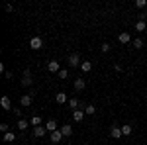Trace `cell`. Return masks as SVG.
Masks as SVG:
<instances>
[{
	"label": "cell",
	"instance_id": "17",
	"mask_svg": "<svg viewBox=\"0 0 147 145\" xmlns=\"http://www.w3.org/2000/svg\"><path fill=\"white\" fill-rule=\"evenodd\" d=\"M16 125H18V129H20V132H26V129H28V125H30V122H28V120H18V123H16Z\"/></svg>",
	"mask_w": 147,
	"mask_h": 145
},
{
	"label": "cell",
	"instance_id": "27",
	"mask_svg": "<svg viewBox=\"0 0 147 145\" xmlns=\"http://www.w3.org/2000/svg\"><path fill=\"white\" fill-rule=\"evenodd\" d=\"M57 75H59V78H67L69 77V71H67V69H61Z\"/></svg>",
	"mask_w": 147,
	"mask_h": 145
},
{
	"label": "cell",
	"instance_id": "20",
	"mask_svg": "<svg viewBox=\"0 0 147 145\" xmlns=\"http://www.w3.org/2000/svg\"><path fill=\"white\" fill-rule=\"evenodd\" d=\"M80 69H82V73H90L92 63L90 61H82V63H80Z\"/></svg>",
	"mask_w": 147,
	"mask_h": 145
},
{
	"label": "cell",
	"instance_id": "3",
	"mask_svg": "<svg viewBox=\"0 0 147 145\" xmlns=\"http://www.w3.org/2000/svg\"><path fill=\"white\" fill-rule=\"evenodd\" d=\"M30 47H32L34 51L41 49V47H43V39H41V37H37V35H35V37H32V39H30Z\"/></svg>",
	"mask_w": 147,
	"mask_h": 145
},
{
	"label": "cell",
	"instance_id": "22",
	"mask_svg": "<svg viewBox=\"0 0 147 145\" xmlns=\"http://www.w3.org/2000/svg\"><path fill=\"white\" fill-rule=\"evenodd\" d=\"M136 30H137V32H145V30H147V24L143 22V20H139V22L136 24Z\"/></svg>",
	"mask_w": 147,
	"mask_h": 145
},
{
	"label": "cell",
	"instance_id": "9",
	"mask_svg": "<svg viewBox=\"0 0 147 145\" xmlns=\"http://www.w3.org/2000/svg\"><path fill=\"white\" fill-rule=\"evenodd\" d=\"M47 71H49V73H59V71H61V69H59V61L51 59V61L47 63Z\"/></svg>",
	"mask_w": 147,
	"mask_h": 145
},
{
	"label": "cell",
	"instance_id": "29",
	"mask_svg": "<svg viewBox=\"0 0 147 145\" xmlns=\"http://www.w3.org/2000/svg\"><path fill=\"white\" fill-rule=\"evenodd\" d=\"M4 8H6V12H12V10H14V6H12V4H6Z\"/></svg>",
	"mask_w": 147,
	"mask_h": 145
},
{
	"label": "cell",
	"instance_id": "15",
	"mask_svg": "<svg viewBox=\"0 0 147 145\" xmlns=\"http://www.w3.org/2000/svg\"><path fill=\"white\" fill-rule=\"evenodd\" d=\"M84 86H86L84 78H75V90H77V92H80V90H84Z\"/></svg>",
	"mask_w": 147,
	"mask_h": 145
},
{
	"label": "cell",
	"instance_id": "21",
	"mask_svg": "<svg viewBox=\"0 0 147 145\" xmlns=\"http://www.w3.org/2000/svg\"><path fill=\"white\" fill-rule=\"evenodd\" d=\"M30 125H34V127L41 125V118H39V116H32V120H30Z\"/></svg>",
	"mask_w": 147,
	"mask_h": 145
},
{
	"label": "cell",
	"instance_id": "11",
	"mask_svg": "<svg viewBox=\"0 0 147 145\" xmlns=\"http://www.w3.org/2000/svg\"><path fill=\"white\" fill-rule=\"evenodd\" d=\"M45 127H47V132H49V134H53V132L59 129V123H57L55 120H49V122L45 123Z\"/></svg>",
	"mask_w": 147,
	"mask_h": 145
},
{
	"label": "cell",
	"instance_id": "18",
	"mask_svg": "<svg viewBox=\"0 0 147 145\" xmlns=\"http://www.w3.org/2000/svg\"><path fill=\"white\" fill-rule=\"evenodd\" d=\"M120 127H122V135H125V137H127V135H131V132H134V127H131L129 123H125V125H120Z\"/></svg>",
	"mask_w": 147,
	"mask_h": 145
},
{
	"label": "cell",
	"instance_id": "1",
	"mask_svg": "<svg viewBox=\"0 0 147 145\" xmlns=\"http://www.w3.org/2000/svg\"><path fill=\"white\" fill-rule=\"evenodd\" d=\"M63 137H65V135L61 134V127H59L57 132H53V134H49V139H51V143H53V145L61 143V141H63Z\"/></svg>",
	"mask_w": 147,
	"mask_h": 145
},
{
	"label": "cell",
	"instance_id": "24",
	"mask_svg": "<svg viewBox=\"0 0 147 145\" xmlns=\"http://www.w3.org/2000/svg\"><path fill=\"white\" fill-rule=\"evenodd\" d=\"M94 112H96V108H94L92 104H88V106H84V114H86V116H92Z\"/></svg>",
	"mask_w": 147,
	"mask_h": 145
},
{
	"label": "cell",
	"instance_id": "14",
	"mask_svg": "<svg viewBox=\"0 0 147 145\" xmlns=\"http://www.w3.org/2000/svg\"><path fill=\"white\" fill-rule=\"evenodd\" d=\"M55 102L57 104H65V102H69V96L65 94V92H57L55 94Z\"/></svg>",
	"mask_w": 147,
	"mask_h": 145
},
{
	"label": "cell",
	"instance_id": "23",
	"mask_svg": "<svg viewBox=\"0 0 147 145\" xmlns=\"http://www.w3.org/2000/svg\"><path fill=\"white\" fill-rule=\"evenodd\" d=\"M131 45H134L136 49H141V47H143V39H141V37H136V39L131 41Z\"/></svg>",
	"mask_w": 147,
	"mask_h": 145
},
{
	"label": "cell",
	"instance_id": "25",
	"mask_svg": "<svg viewBox=\"0 0 147 145\" xmlns=\"http://www.w3.org/2000/svg\"><path fill=\"white\" fill-rule=\"evenodd\" d=\"M145 6H147V0H136V8L141 10V8H145Z\"/></svg>",
	"mask_w": 147,
	"mask_h": 145
},
{
	"label": "cell",
	"instance_id": "8",
	"mask_svg": "<svg viewBox=\"0 0 147 145\" xmlns=\"http://www.w3.org/2000/svg\"><path fill=\"white\" fill-rule=\"evenodd\" d=\"M0 106H2L4 110H14V108H12V100H10V96H2V98H0Z\"/></svg>",
	"mask_w": 147,
	"mask_h": 145
},
{
	"label": "cell",
	"instance_id": "7",
	"mask_svg": "<svg viewBox=\"0 0 147 145\" xmlns=\"http://www.w3.org/2000/svg\"><path fill=\"white\" fill-rule=\"evenodd\" d=\"M47 134H49V132H47L45 125H37V127H34V135L35 137H45Z\"/></svg>",
	"mask_w": 147,
	"mask_h": 145
},
{
	"label": "cell",
	"instance_id": "6",
	"mask_svg": "<svg viewBox=\"0 0 147 145\" xmlns=\"http://www.w3.org/2000/svg\"><path fill=\"white\" fill-rule=\"evenodd\" d=\"M32 102H34V94H24L22 98H20V104H22L24 108H30Z\"/></svg>",
	"mask_w": 147,
	"mask_h": 145
},
{
	"label": "cell",
	"instance_id": "30",
	"mask_svg": "<svg viewBox=\"0 0 147 145\" xmlns=\"http://www.w3.org/2000/svg\"><path fill=\"white\" fill-rule=\"evenodd\" d=\"M145 35H147V30H145Z\"/></svg>",
	"mask_w": 147,
	"mask_h": 145
},
{
	"label": "cell",
	"instance_id": "10",
	"mask_svg": "<svg viewBox=\"0 0 147 145\" xmlns=\"http://www.w3.org/2000/svg\"><path fill=\"white\" fill-rule=\"evenodd\" d=\"M118 41H120V43H122V45L129 43V41H131V35L127 34V32H122V34L118 35Z\"/></svg>",
	"mask_w": 147,
	"mask_h": 145
},
{
	"label": "cell",
	"instance_id": "12",
	"mask_svg": "<svg viewBox=\"0 0 147 145\" xmlns=\"http://www.w3.org/2000/svg\"><path fill=\"white\" fill-rule=\"evenodd\" d=\"M61 134L65 135V137H71V135H73V125H69V123H63V125H61Z\"/></svg>",
	"mask_w": 147,
	"mask_h": 145
},
{
	"label": "cell",
	"instance_id": "16",
	"mask_svg": "<svg viewBox=\"0 0 147 145\" xmlns=\"http://www.w3.org/2000/svg\"><path fill=\"white\" fill-rule=\"evenodd\" d=\"M16 137H18V135L14 134V132H8V134L2 135V139H4L6 143H14V141H16Z\"/></svg>",
	"mask_w": 147,
	"mask_h": 145
},
{
	"label": "cell",
	"instance_id": "26",
	"mask_svg": "<svg viewBox=\"0 0 147 145\" xmlns=\"http://www.w3.org/2000/svg\"><path fill=\"white\" fill-rule=\"evenodd\" d=\"M0 132H2V135L8 134V132H10V125H8V123H0Z\"/></svg>",
	"mask_w": 147,
	"mask_h": 145
},
{
	"label": "cell",
	"instance_id": "4",
	"mask_svg": "<svg viewBox=\"0 0 147 145\" xmlns=\"http://www.w3.org/2000/svg\"><path fill=\"white\" fill-rule=\"evenodd\" d=\"M110 137H112V139H120V137H122V127H120L118 123H114L112 127H110Z\"/></svg>",
	"mask_w": 147,
	"mask_h": 145
},
{
	"label": "cell",
	"instance_id": "28",
	"mask_svg": "<svg viewBox=\"0 0 147 145\" xmlns=\"http://www.w3.org/2000/svg\"><path fill=\"white\" fill-rule=\"evenodd\" d=\"M100 51H102V53H108V51H110V43H102Z\"/></svg>",
	"mask_w": 147,
	"mask_h": 145
},
{
	"label": "cell",
	"instance_id": "19",
	"mask_svg": "<svg viewBox=\"0 0 147 145\" xmlns=\"http://www.w3.org/2000/svg\"><path fill=\"white\" fill-rule=\"evenodd\" d=\"M69 106H71L73 110H79V108L82 106V104H80V102L77 100V98H69Z\"/></svg>",
	"mask_w": 147,
	"mask_h": 145
},
{
	"label": "cell",
	"instance_id": "2",
	"mask_svg": "<svg viewBox=\"0 0 147 145\" xmlns=\"http://www.w3.org/2000/svg\"><path fill=\"white\" fill-rule=\"evenodd\" d=\"M80 63H82V61H80V55L79 53H73V55H69V67H80Z\"/></svg>",
	"mask_w": 147,
	"mask_h": 145
},
{
	"label": "cell",
	"instance_id": "13",
	"mask_svg": "<svg viewBox=\"0 0 147 145\" xmlns=\"http://www.w3.org/2000/svg\"><path fill=\"white\" fill-rule=\"evenodd\" d=\"M73 120L79 123L84 120V110H73Z\"/></svg>",
	"mask_w": 147,
	"mask_h": 145
},
{
	"label": "cell",
	"instance_id": "5",
	"mask_svg": "<svg viewBox=\"0 0 147 145\" xmlns=\"http://www.w3.org/2000/svg\"><path fill=\"white\" fill-rule=\"evenodd\" d=\"M32 84H34L32 73H30V71H24V77H22V86H32Z\"/></svg>",
	"mask_w": 147,
	"mask_h": 145
}]
</instances>
